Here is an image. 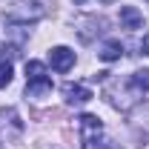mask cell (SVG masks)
<instances>
[{
  "label": "cell",
  "instance_id": "obj_7",
  "mask_svg": "<svg viewBox=\"0 0 149 149\" xmlns=\"http://www.w3.org/2000/svg\"><path fill=\"white\" fill-rule=\"evenodd\" d=\"M40 77H46V66L40 60H29L26 63V80H40Z\"/></svg>",
  "mask_w": 149,
  "mask_h": 149
},
{
  "label": "cell",
  "instance_id": "obj_5",
  "mask_svg": "<svg viewBox=\"0 0 149 149\" xmlns=\"http://www.w3.org/2000/svg\"><path fill=\"white\" fill-rule=\"evenodd\" d=\"M26 92H29V97H43V95H49V92H52V77H40V80H29Z\"/></svg>",
  "mask_w": 149,
  "mask_h": 149
},
{
  "label": "cell",
  "instance_id": "obj_1",
  "mask_svg": "<svg viewBox=\"0 0 149 149\" xmlns=\"http://www.w3.org/2000/svg\"><path fill=\"white\" fill-rule=\"evenodd\" d=\"M77 126H80V141H83V149H95L97 138H100V132H103L100 120H97L95 115H80V118H77Z\"/></svg>",
  "mask_w": 149,
  "mask_h": 149
},
{
  "label": "cell",
  "instance_id": "obj_9",
  "mask_svg": "<svg viewBox=\"0 0 149 149\" xmlns=\"http://www.w3.org/2000/svg\"><path fill=\"white\" fill-rule=\"evenodd\" d=\"M9 83H12V63L3 60V63H0V89H6Z\"/></svg>",
  "mask_w": 149,
  "mask_h": 149
},
{
  "label": "cell",
  "instance_id": "obj_11",
  "mask_svg": "<svg viewBox=\"0 0 149 149\" xmlns=\"http://www.w3.org/2000/svg\"><path fill=\"white\" fill-rule=\"evenodd\" d=\"M77 3H83V0H77Z\"/></svg>",
  "mask_w": 149,
  "mask_h": 149
},
{
  "label": "cell",
  "instance_id": "obj_4",
  "mask_svg": "<svg viewBox=\"0 0 149 149\" xmlns=\"http://www.w3.org/2000/svg\"><path fill=\"white\" fill-rule=\"evenodd\" d=\"M120 23H123V29H141L143 26V15L135 6H123L120 9Z\"/></svg>",
  "mask_w": 149,
  "mask_h": 149
},
{
  "label": "cell",
  "instance_id": "obj_6",
  "mask_svg": "<svg viewBox=\"0 0 149 149\" xmlns=\"http://www.w3.org/2000/svg\"><path fill=\"white\" fill-rule=\"evenodd\" d=\"M120 55H123V46H120V40H109V43L100 49V60H106V63L118 60Z\"/></svg>",
  "mask_w": 149,
  "mask_h": 149
},
{
  "label": "cell",
  "instance_id": "obj_8",
  "mask_svg": "<svg viewBox=\"0 0 149 149\" xmlns=\"http://www.w3.org/2000/svg\"><path fill=\"white\" fill-rule=\"evenodd\" d=\"M132 86H135V89H143V92H149V69H141V72L132 74Z\"/></svg>",
  "mask_w": 149,
  "mask_h": 149
},
{
  "label": "cell",
  "instance_id": "obj_2",
  "mask_svg": "<svg viewBox=\"0 0 149 149\" xmlns=\"http://www.w3.org/2000/svg\"><path fill=\"white\" fill-rule=\"evenodd\" d=\"M49 63H52V69H57V72H69L74 66V52L69 46H55L49 52Z\"/></svg>",
  "mask_w": 149,
  "mask_h": 149
},
{
  "label": "cell",
  "instance_id": "obj_3",
  "mask_svg": "<svg viewBox=\"0 0 149 149\" xmlns=\"http://www.w3.org/2000/svg\"><path fill=\"white\" fill-rule=\"evenodd\" d=\"M63 97L69 103H86V100H92V89H86L80 83H66L63 86Z\"/></svg>",
  "mask_w": 149,
  "mask_h": 149
},
{
  "label": "cell",
  "instance_id": "obj_10",
  "mask_svg": "<svg viewBox=\"0 0 149 149\" xmlns=\"http://www.w3.org/2000/svg\"><path fill=\"white\" fill-rule=\"evenodd\" d=\"M141 49H143V55H149V35L143 37V43H141Z\"/></svg>",
  "mask_w": 149,
  "mask_h": 149
}]
</instances>
